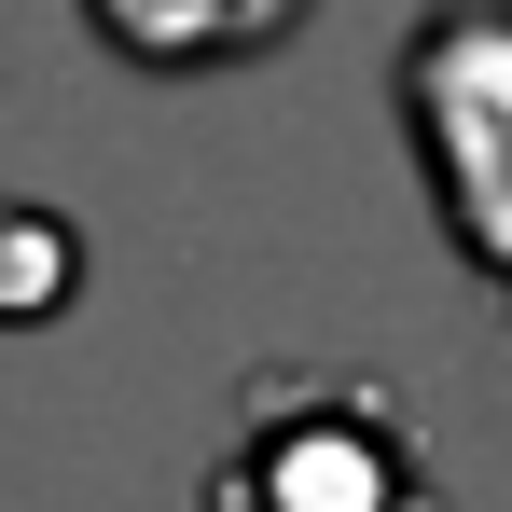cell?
<instances>
[{
  "label": "cell",
  "mask_w": 512,
  "mask_h": 512,
  "mask_svg": "<svg viewBox=\"0 0 512 512\" xmlns=\"http://www.w3.org/2000/svg\"><path fill=\"white\" fill-rule=\"evenodd\" d=\"M208 512H443V471L374 374H250Z\"/></svg>",
  "instance_id": "1"
},
{
  "label": "cell",
  "mask_w": 512,
  "mask_h": 512,
  "mask_svg": "<svg viewBox=\"0 0 512 512\" xmlns=\"http://www.w3.org/2000/svg\"><path fill=\"white\" fill-rule=\"evenodd\" d=\"M84 291V236L56 222V208H28V194H0V333H28V319H56Z\"/></svg>",
  "instance_id": "4"
},
{
  "label": "cell",
  "mask_w": 512,
  "mask_h": 512,
  "mask_svg": "<svg viewBox=\"0 0 512 512\" xmlns=\"http://www.w3.org/2000/svg\"><path fill=\"white\" fill-rule=\"evenodd\" d=\"M402 139L457 263L512 305V0H429L402 42Z\"/></svg>",
  "instance_id": "2"
},
{
  "label": "cell",
  "mask_w": 512,
  "mask_h": 512,
  "mask_svg": "<svg viewBox=\"0 0 512 512\" xmlns=\"http://www.w3.org/2000/svg\"><path fill=\"white\" fill-rule=\"evenodd\" d=\"M305 14H319V0H84V28L125 70H250Z\"/></svg>",
  "instance_id": "3"
}]
</instances>
